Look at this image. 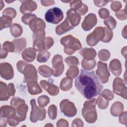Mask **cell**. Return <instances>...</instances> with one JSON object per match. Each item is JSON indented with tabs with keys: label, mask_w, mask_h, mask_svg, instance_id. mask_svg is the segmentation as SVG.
<instances>
[{
	"label": "cell",
	"mask_w": 127,
	"mask_h": 127,
	"mask_svg": "<svg viewBox=\"0 0 127 127\" xmlns=\"http://www.w3.org/2000/svg\"><path fill=\"white\" fill-rule=\"evenodd\" d=\"M96 104V99L95 98L86 101L83 104L82 115L85 121L89 124L95 123L97 119Z\"/></svg>",
	"instance_id": "7a4b0ae2"
},
{
	"label": "cell",
	"mask_w": 127,
	"mask_h": 127,
	"mask_svg": "<svg viewBox=\"0 0 127 127\" xmlns=\"http://www.w3.org/2000/svg\"><path fill=\"white\" fill-rule=\"evenodd\" d=\"M115 15L118 19L121 20H124L126 19L127 18L126 8L125 9H122L121 10H119L117 12H116Z\"/></svg>",
	"instance_id": "7dc6e473"
},
{
	"label": "cell",
	"mask_w": 127,
	"mask_h": 127,
	"mask_svg": "<svg viewBox=\"0 0 127 127\" xmlns=\"http://www.w3.org/2000/svg\"><path fill=\"white\" fill-rule=\"evenodd\" d=\"M81 65L85 70H91L96 65V61L94 59L92 60H87L83 59L81 62Z\"/></svg>",
	"instance_id": "1f68e13d"
},
{
	"label": "cell",
	"mask_w": 127,
	"mask_h": 127,
	"mask_svg": "<svg viewBox=\"0 0 127 127\" xmlns=\"http://www.w3.org/2000/svg\"><path fill=\"white\" fill-rule=\"evenodd\" d=\"M64 61L69 66L77 65L79 64L78 59L76 57L73 56H69L65 58Z\"/></svg>",
	"instance_id": "ee69618b"
},
{
	"label": "cell",
	"mask_w": 127,
	"mask_h": 127,
	"mask_svg": "<svg viewBox=\"0 0 127 127\" xmlns=\"http://www.w3.org/2000/svg\"><path fill=\"white\" fill-rule=\"evenodd\" d=\"M12 22V18L6 15H2L0 18V30L3 28L10 26Z\"/></svg>",
	"instance_id": "4dcf8cb0"
},
{
	"label": "cell",
	"mask_w": 127,
	"mask_h": 127,
	"mask_svg": "<svg viewBox=\"0 0 127 127\" xmlns=\"http://www.w3.org/2000/svg\"><path fill=\"white\" fill-rule=\"evenodd\" d=\"M110 57V53L108 50L103 49L100 50L98 53V58L103 61H107Z\"/></svg>",
	"instance_id": "b9f144b4"
},
{
	"label": "cell",
	"mask_w": 127,
	"mask_h": 127,
	"mask_svg": "<svg viewBox=\"0 0 127 127\" xmlns=\"http://www.w3.org/2000/svg\"><path fill=\"white\" fill-rule=\"evenodd\" d=\"M104 29H105V35L101 41L104 43H108L112 39L113 33L112 31L110 29H109L108 27H104Z\"/></svg>",
	"instance_id": "74e56055"
},
{
	"label": "cell",
	"mask_w": 127,
	"mask_h": 127,
	"mask_svg": "<svg viewBox=\"0 0 127 127\" xmlns=\"http://www.w3.org/2000/svg\"><path fill=\"white\" fill-rule=\"evenodd\" d=\"M73 28L74 27L66 18L61 24L57 26L56 28V33L57 34L61 35L71 29H73Z\"/></svg>",
	"instance_id": "44dd1931"
},
{
	"label": "cell",
	"mask_w": 127,
	"mask_h": 127,
	"mask_svg": "<svg viewBox=\"0 0 127 127\" xmlns=\"http://www.w3.org/2000/svg\"><path fill=\"white\" fill-rule=\"evenodd\" d=\"M82 5L81 0H73L70 3V7L71 9L76 11L79 9Z\"/></svg>",
	"instance_id": "bcb514c9"
},
{
	"label": "cell",
	"mask_w": 127,
	"mask_h": 127,
	"mask_svg": "<svg viewBox=\"0 0 127 127\" xmlns=\"http://www.w3.org/2000/svg\"><path fill=\"white\" fill-rule=\"evenodd\" d=\"M57 127H68V123L65 120L63 119H61V120H59L57 123Z\"/></svg>",
	"instance_id": "9f6ffc18"
},
{
	"label": "cell",
	"mask_w": 127,
	"mask_h": 127,
	"mask_svg": "<svg viewBox=\"0 0 127 127\" xmlns=\"http://www.w3.org/2000/svg\"><path fill=\"white\" fill-rule=\"evenodd\" d=\"M10 31L11 35L14 37L20 36L23 32V29L21 25L17 23H13L10 26Z\"/></svg>",
	"instance_id": "f546056e"
},
{
	"label": "cell",
	"mask_w": 127,
	"mask_h": 127,
	"mask_svg": "<svg viewBox=\"0 0 127 127\" xmlns=\"http://www.w3.org/2000/svg\"><path fill=\"white\" fill-rule=\"evenodd\" d=\"M38 72L41 75L45 77H49L53 74V69L46 65L39 66Z\"/></svg>",
	"instance_id": "f1b7e54d"
},
{
	"label": "cell",
	"mask_w": 127,
	"mask_h": 127,
	"mask_svg": "<svg viewBox=\"0 0 127 127\" xmlns=\"http://www.w3.org/2000/svg\"><path fill=\"white\" fill-rule=\"evenodd\" d=\"M54 41L53 39L51 37H45L43 43L42 49L43 51L47 50L51 48V47L54 45Z\"/></svg>",
	"instance_id": "8d00e7d4"
},
{
	"label": "cell",
	"mask_w": 127,
	"mask_h": 127,
	"mask_svg": "<svg viewBox=\"0 0 127 127\" xmlns=\"http://www.w3.org/2000/svg\"><path fill=\"white\" fill-rule=\"evenodd\" d=\"M27 86L29 93L32 95L42 92V90L37 82V80H30L27 82Z\"/></svg>",
	"instance_id": "603a6c76"
},
{
	"label": "cell",
	"mask_w": 127,
	"mask_h": 127,
	"mask_svg": "<svg viewBox=\"0 0 127 127\" xmlns=\"http://www.w3.org/2000/svg\"><path fill=\"white\" fill-rule=\"evenodd\" d=\"M7 54H8V52H7L3 48H1V49H0V58L1 59L5 58L6 57Z\"/></svg>",
	"instance_id": "91938a15"
},
{
	"label": "cell",
	"mask_w": 127,
	"mask_h": 127,
	"mask_svg": "<svg viewBox=\"0 0 127 127\" xmlns=\"http://www.w3.org/2000/svg\"><path fill=\"white\" fill-rule=\"evenodd\" d=\"M96 104L101 109H105L109 105V101L105 99L102 95H100L96 99Z\"/></svg>",
	"instance_id": "d6a6232c"
},
{
	"label": "cell",
	"mask_w": 127,
	"mask_h": 127,
	"mask_svg": "<svg viewBox=\"0 0 127 127\" xmlns=\"http://www.w3.org/2000/svg\"><path fill=\"white\" fill-rule=\"evenodd\" d=\"M12 43L15 47L14 52L19 53L26 48L27 41L25 38H21L19 39H14Z\"/></svg>",
	"instance_id": "484cf974"
},
{
	"label": "cell",
	"mask_w": 127,
	"mask_h": 127,
	"mask_svg": "<svg viewBox=\"0 0 127 127\" xmlns=\"http://www.w3.org/2000/svg\"><path fill=\"white\" fill-rule=\"evenodd\" d=\"M27 64V63L23 61H19L17 63L16 66L17 69L19 71V72L23 74L24 68L26 66V65Z\"/></svg>",
	"instance_id": "681fc988"
},
{
	"label": "cell",
	"mask_w": 127,
	"mask_h": 127,
	"mask_svg": "<svg viewBox=\"0 0 127 127\" xmlns=\"http://www.w3.org/2000/svg\"><path fill=\"white\" fill-rule=\"evenodd\" d=\"M2 48L8 52H14L15 47L13 43L9 41H5L2 45Z\"/></svg>",
	"instance_id": "f6af8a7d"
},
{
	"label": "cell",
	"mask_w": 127,
	"mask_h": 127,
	"mask_svg": "<svg viewBox=\"0 0 127 127\" xmlns=\"http://www.w3.org/2000/svg\"><path fill=\"white\" fill-rule=\"evenodd\" d=\"M0 10H1L3 8V7L4 6L3 1L2 0H0Z\"/></svg>",
	"instance_id": "e7e4bbea"
},
{
	"label": "cell",
	"mask_w": 127,
	"mask_h": 127,
	"mask_svg": "<svg viewBox=\"0 0 127 127\" xmlns=\"http://www.w3.org/2000/svg\"><path fill=\"white\" fill-rule=\"evenodd\" d=\"M49 118L52 120H55L57 116V108L55 105H51L49 106L48 111Z\"/></svg>",
	"instance_id": "f35d334b"
},
{
	"label": "cell",
	"mask_w": 127,
	"mask_h": 127,
	"mask_svg": "<svg viewBox=\"0 0 127 127\" xmlns=\"http://www.w3.org/2000/svg\"><path fill=\"white\" fill-rule=\"evenodd\" d=\"M36 55V50L34 48H28L25 49L22 53L23 59L28 62H33Z\"/></svg>",
	"instance_id": "cb8c5ba5"
},
{
	"label": "cell",
	"mask_w": 127,
	"mask_h": 127,
	"mask_svg": "<svg viewBox=\"0 0 127 127\" xmlns=\"http://www.w3.org/2000/svg\"><path fill=\"white\" fill-rule=\"evenodd\" d=\"M37 18V16L34 14H25L21 18L22 22L26 25H29L30 22L35 18Z\"/></svg>",
	"instance_id": "ab89813d"
},
{
	"label": "cell",
	"mask_w": 127,
	"mask_h": 127,
	"mask_svg": "<svg viewBox=\"0 0 127 127\" xmlns=\"http://www.w3.org/2000/svg\"><path fill=\"white\" fill-rule=\"evenodd\" d=\"M61 43L64 46V52L68 55H71L76 51L82 47L79 40L72 35H68L63 37L61 39Z\"/></svg>",
	"instance_id": "3957f363"
},
{
	"label": "cell",
	"mask_w": 127,
	"mask_h": 127,
	"mask_svg": "<svg viewBox=\"0 0 127 127\" xmlns=\"http://www.w3.org/2000/svg\"><path fill=\"white\" fill-rule=\"evenodd\" d=\"M30 29L33 33L44 30L46 27L45 22L40 18H36L32 20L29 24Z\"/></svg>",
	"instance_id": "d6986e66"
},
{
	"label": "cell",
	"mask_w": 127,
	"mask_h": 127,
	"mask_svg": "<svg viewBox=\"0 0 127 127\" xmlns=\"http://www.w3.org/2000/svg\"><path fill=\"white\" fill-rule=\"evenodd\" d=\"M45 30L40 31L35 33H33V48L36 50V51H42V45L43 41L45 39Z\"/></svg>",
	"instance_id": "5bb4252c"
},
{
	"label": "cell",
	"mask_w": 127,
	"mask_h": 127,
	"mask_svg": "<svg viewBox=\"0 0 127 127\" xmlns=\"http://www.w3.org/2000/svg\"><path fill=\"white\" fill-rule=\"evenodd\" d=\"M15 93V89L13 83H10L6 85L5 83L0 82V100L6 101L11 96H13Z\"/></svg>",
	"instance_id": "9c48e42d"
},
{
	"label": "cell",
	"mask_w": 127,
	"mask_h": 127,
	"mask_svg": "<svg viewBox=\"0 0 127 127\" xmlns=\"http://www.w3.org/2000/svg\"><path fill=\"white\" fill-rule=\"evenodd\" d=\"M5 1H6V2H7V3H9V2H13V1H7V0H5Z\"/></svg>",
	"instance_id": "003e7915"
},
{
	"label": "cell",
	"mask_w": 127,
	"mask_h": 127,
	"mask_svg": "<svg viewBox=\"0 0 127 127\" xmlns=\"http://www.w3.org/2000/svg\"><path fill=\"white\" fill-rule=\"evenodd\" d=\"M79 73V69L76 65L71 66L69 69L67 70L66 75L67 77H70L71 78H74L76 77Z\"/></svg>",
	"instance_id": "d590c367"
},
{
	"label": "cell",
	"mask_w": 127,
	"mask_h": 127,
	"mask_svg": "<svg viewBox=\"0 0 127 127\" xmlns=\"http://www.w3.org/2000/svg\"><path fill=\"white\" fill-rule=\"evenodd\" d=\"M88 10V6L85 4L82 3V5L81 6V7L79 9H78L76 12L79 15H82L85 14L86 13V12H87Z\"/></svg>",
	"instance_id": "f5cc1de1"
},
{
	"label": "cell",
	"mask_w": 127,
	"mask_h": 127,
	"mask_svg": "<svg viewBox=\"0 0 127 127\" xmlns=\"http://www.w3.org/2000/svg\"><path fill=\"white\" fill-rule=\"evenodd\" d=\"M52 66L53 67V75L55 77L60 76L64 70L63 57L61 55H56L52 60Z\"/></svg>",
	"instance_id": "7c38bea8"
},
{
	"label": "cell",
	"mask_w": 127,
	"mask_h": 127,
	"mask_svg": "<svg viewBox=\"0 0 127 127\" xmlns=\"http://www.w3.org/2000/svg\"><path fill=\"white\" fill-rule=\"evenodd\" d=\"M41 3L42 5L47 6L55 4L54 0H41Z\"/></svg>",
	"instance_id": "680465c9"
},
{
	"label": "cell",
	"mask_w": 127,
	"mask_h": 127,
	"mask_svg": "<svg viewBox=\"0 0 127 127\" xmlns=\"http://www.w3.org/2000/svg\"><path fill=\"white\" fill-rule=\"evenodd\" d=\"M72 127H83V123L80 119L76 118L75 119L72 123Z\"/></svg>",
	"instance_id": "11a10c76"
},
{
	"label": "cell",
	"mask_w": 127,
	"mask_h": 127,
	"mask_svg": "<svg viewBox=\"0 0 127 127\" xmlns=\"http://www.w3.org/2000/svg\"><path fill=\"white\" fill-rule=\"evenodd\" d=\"M66 18L73 27L77 26L80 23L81 19L80 15L72 9H70L67 11Z\"/></svg>",
	"instance_id": "ffe728a7"
},
{
	"label": "cell",
	"mask_w": 127,
	"mask_h": 127,
	"mask_svg": "<svg viewBox=\"0 0 127 127\" xmlns=\"http://www.w3.org/2000/svg\"><path fill=\"white\" fill-rule=\"evenodd\" d=\"M10 106L16 111V115L20 122L25 120L28 107L25 104V100L19 97L12 98L10 102Z\"/></svg>",
	"instance_id": "277c9868"
},
{
	"label": "cell",
	"mask_w": 127,
	"mask_h": 127,
	"mask_svg": "<svg viewBox=\"0 0 127 127\" xmlns=\"http://www.w3.org/2000/svg\"><path fill=\"white\" fill-rule=\"evenodd\" d=\"M0 76L5 80H10L14 76L12 66L8 63H1L0 64Z\"/></svg>",
	"instance_id": "9a60e30c"
},
{
	"label": "cell",
	"mask_w": 127,
	"mask_h": 127,
	"mask_svg": "<svg viewBox=\"0 0 127 127\" xmlns=\"http://www.w3.org/2000/svg\"><path fill=\"white\" fill-rule=\"evenodd\" d=\"M96 73L102 83L104 84L107 82L109 80L110 73L108 71L107 64L98 62Z\"/></svg>",
	"instance_id": "8fae6325"
},
{
	"label": "cell",
	"mask_w": 127,
	"mask_h": 127,
	"mask_svg": "<svg viewBox=\"0 0 127 127\" xmlns=\"http://www.w3.org/2000/svg\"><path fill=\"white\" fill-rule=\"evenodd\" d=\"M63 17L64 14L62 10L57 7L49 9L45 16L46 21L53 24H58L63 20Z\"/></svg>",
	"instance_id": "52a82bcc"
},
{
	"label": "cell",
	"mask_w": 127,
	"mask_h": 127,
	"mask_svg": "<svg viewBox=\"0 0 127 127\" xmlns=\"http://www.w3.org/2000/svg\"><path fill=\"white\" fill-rule=\"evenodd\" d=\"M97 22L96 15L94 13H89L85 17L81 26L84 31H89L96 25Z\"/></svg>",
	"instance_id": "2e32d148"
},
{
	"label": "cell",
	"mask_w": 127,
	"mask_h": 127,
	"mask_svg": "<svg viewBox=\"0 0 127 127\" xmlns=\"http://www.w3.org/2000/svg\"><path fill=\"white\" fill-rule=\"evenodd\" d=\"M126 27H127V26H125V27H124V28L123 29V31H122V35H123V37H124L125 39L127 38Z\"/></svg>",
	"instance_id": "6125c7cd"
},
{
	"label": "cell",
	"mask_w": 127,
	"mask_h": 127,
	"mask_svg": "<svg viewBox=\"0 0 127 127\" xmlns=\"http://www.w3.org/2000/svg\"><path fill=\"white\" fill-rule=\"evenodd\" d=\"M50 55V53L48 51H40L37 55V60L40 63L46 62L49 59Z\"/></svg>",
	"instance_id": "836d02e7"
},
{
	"label": "cell",
	"mask_w": 127,
	"mask_h": 127,
	"mask_svg": "<svg viewBox=\"0 0 127 127\" xmlns=\"http://www.w3.org/2000/svg\"><path fill=\"white\" fill-rule=\"evenodd\" d=\"M98 14L101 18H106L109 16V10L105 8H101L98 11Z\"/></svg>",
	"instance_id": "f907efd6"
},
{
	"label": "cell",
	"mask_w": 127,
	"mask_h": 127,
	"mask_svg": "<svg viewBox=\"0 0 127 127\" xmlns=\"http://www.w3.org/2000/svg\"><path fill=\"white\" fill-rule=\"evenodd\" d=\"M31 106V112L30 113V120L32 123H36L38 121H43L46 118V110L42 107H38L36 104L34 99L30 100Z\"/></svg>",
	"instance_id": "5b68a950"
},
{
	"label": "cell",
	"mask_w": 127,
	"mask_h": 127,
	"mask_svg": "<svg viewBox=\"0 0 127 127\" xmlns=\"http://www.w3.org/2000/svg\"><path fill=\"white\" fill-rule=\"evenodd\" d=\"M53 126V125H51V124H47V125H46L45 126Z\"/></svg>",
	"instance_id": "03108f58"
},
{
	"label": "cell",
	"mask_w": 127,
	"mask_h": 127,
	"mask_svg": "<svg viewBox=\"0 0 127 127\" xmlns=\"http://www.w3.org/2000/svg\"><path fill=\"white\" fill-rule=\"evenodd\" d=\"M79 75L75 80V86L86 99L89 100L100 94L103 87L95 75L94 71L81 69Z\"/></svg>",
	"instance_id": "6da1fadb"
},
{
	"label": "cell",
	"mask_w": 127,
	"mask_h": 127,
	"mask_svg": "<svg viewBox=\"0 0 127 127\" xmlns=\"http://www.w3.org/2000/svg\"><path fill=\"white\" fill-rule=\"evenodd\" d=\"M109 68L111 72L115 76H119L122 72V65L118 59L112 60L109 64Z\"/></svg>",
	"instance_id": "7402d4cb"
},
{
	"label": "cell",
	"mask_w": 127,
	"mask_h": 127,
	"mask_svg": "<svg viewBox=\"0 0 127 127\" xmlns=\"http://www.w3.org/2000/svg\"><path fill=\"white\" fill-rule=\"evenodd\" d=\"M113 89L115 94L127 99V87L121 78L116 77L114 79L113 83Z\"/></svg>",
	"instance_id": "30bf717a"
},
{
	"label": "cell",
	"mask_w": 127,
	"mask_h": 127,
	"mask_svg": "<svg viewBox=\"0 0 127 127\" xmlns=\"http://www.w3.org/2000/svg\"><path fill=\"white\" fill-rule=\"evenodd\" d=\"M22 4L20 7V11L22 14H28L29 13L37 8V4L35 1L26 0H21Z\"/></svg>",
	"instance_id": "e0dca14e"
},
{
	"label": "cell",
	"mask_w": 127,
	"mask_h": 127,
	"mask_svg": "<svg viewBox=\"0 0 127 127\" xmlns=\"http://www.w3.org/2000/svg\"><path fill=\"white\" fill-rule=\"evenodd\" d=\"M109 1L106 0H94V3L97 6L102 7L105 6Z\"/></svg>",
	"instance_id": "6f0895ef"
},
{
	"label": "cell",
	"mask_w": 127,
	"mask_h": 127,
	"mask_svg": "<svg viewBox=\"0 0 127 127\" xmlns=\"http://www.w3.org/2000/svg\"><path fill=\"white\" fill-rule=\"evenodd\" d=\"M119 122L122 124L126 125L127 124V112H122L119 115Z\"/></svg>",
	"instance_id": "db71d44e"
},
{
	"label": "cell",
	"mask_w": 127,
	"mask_h": 127,
	"mask_svg": "<svg viewBox=\"0 0 127 127\" xmlns=\"http://www.w3.org/2000/svg\"><path fill=\"white\" fill-rule=\"evenodd\" d=\"M121 7L122 4L121 2L119 1H114L111 4V9L115 12L118 11L121 9Z\"/></svg>",
	"instance_id": "816d5d0a"
},
{
	"label": "cell",
	"mask_w": 127,
	"mask_h": 127,
	"mask_svg": "<svg viewBox=\"0 0 127 127\" xmlns=\"http://www.w3.org/2000/svg\"><path fill=\"white\" fill-rule=\"evenodd\" d=\"M2 15H6L13 19L15 18L16 15V11L13 8L8 7L3 11Z\"/></svg>",
	"instance_id": "7bdbcfd3"
},
{
	"label": "cell",
	"mask_w": 127,
	"mask_h": 127,
	"mask_svg": "<svg viewBox=\"0 0 127 127\" xmlns=\"http://www.w3.org/2000/svg\"><path fill=\"white\" fill-rule=\"evenodd\" d=\"M123 110L124 106L121 102L119 101L114 103L110 108L111 114L115 117L119 116V115L123 112Z\"/></svg>",
	"instance_id": "4316f807"
},
{
	"label": "cell",
	"mask_w": 127,
	"mask_h": 127,
	"mask_svg": "<svg viewBox=\"0 0 127 127\" xmlns=\"http://www.w3.org/2000/svg\"><path fill=\"white\" fill-rule=\"evenodd\" d=\"M7 122L6 118L0 117V126L1 127H4L6 126Z\"/></svg>",
	"instance_id": "94428289"
},
{
	"label": "cell",
	"mask_w": 127,
	"mask_h": 127,
	"mask_svg": "<svg viewBox=\"0 0 127 127\" xmlns=\"http://www.w3.org/2000/svg\"><path fill=\"white\" fill-rule=\"evenodd\" d=\"M105 35L104 27H97L94 30L86 37V43L90 46H95L100 41H102Z\"/></svg>",
	"instance_id": "8992f818"
},
{
	"label": "cell",
	"mask_w": 127,
	"mask_h": 127,
	"mask_svg": "<svg viewBox=\"0 0 127 127\" xmlns=\"http://www.w3.org/2000/svg\"><path fill=\"white\" fill-rule=\"evenodd\" d=\"M37 102L40 107H44L49 103L50 98L46 95H41L38 97Z\"/></svg>",
	"instance_id": "60d3db41"
},
{
	"label": "cell",
	"mask_w": 127,
	"mask_h": 127,
	"mask_svg": "<svg viewBox=\"0 0 127 127\" xmlns=\"http://www.w3.org/2000/svg\"><path fill=\"white\" fill-rule=\"evenodd\" d=\"M73 80L71 78L69 77H65L64 78L60 83V88L63 91H68L70 90L72 86Z\"/></svg>",
	"instance_id": "83f0119b"
},
{
	"label": "cell",
	"mask_w": 127,
	"mask_h": 127,
	"mask_svg": "<svg viewBox=\"0 0 127 127\" xmlns=\"http://www.w3.org/2000/svg\"><path fill=\"white\" fill-rule=\"evenodd\" d=\"M23 74L24 75L23 80L24 82H27L30 80H37L38 79L37 70L33 64H27Z\"/></svg>",
	"instance_id": "4fadbf2b"
},
{
	"label": "cell",
	"mask_w": 127,
	"mask_h": 127,
	"mask_svg": "<svg viewBox=\"0 0 127 127\" xmlns=\"http://www.w3.org/2000/svg\"><path fill=\"white\" fill-rule=\"evenodd\" d=\"M104 23L106 26H107V27L111 30L115 29L117 25L116 21L112 16H109L107 18H106L104 21Z\"/></svg>",
	"instance_id": "e575fe53"
},
{
	"label": "cell",
	"mask_w": 127,
	"mask_h": 127,
	"mask_svg": "<svg viewBox=\"0 0 127 127\" xmlns=\"http://www.w3.org/2000/svg\"><path fill=\"white\" fill-rule=\"evenodd\" d=\"M126 51H127V47H125L124 48H123L122 50V55H123L124 53H125V56H126Z\"/></svg>",
	"instance_id": "be15d7a7"
},
{
	"label": "cell",
	"mask_w": 127,
	"mask_h": 127,
	"mask_svg": "<svg viewBox=\"0 0 127 127\" xmlns=\"http://www.w3.org/2000/svg\"><path fill=\"white\" fill-rule=\"evenodd\" d=\"M60 106L61 112L66 117H73L77 113V109L74 103L68 99L62 100Z\"/></svg>",
	"instance_id": "ba28073f"
},
{
	"label": "cell",
	"mask_w": 127,
	"mask_h": 127,
	"mask_svg": "<svg viewBox=\"0 0 127 127\" xmlns=\"http://www.w3.org/2000/svg\"><path fill=\"white\" fill-rule=\"evenodd\" d=\"M40 85L45 90L52 96H56L59 94V88L52 83L48 82L45 80H42L40 82Z\"/></svg>",
	"instance_id": "ac0fdd59"
},
{
	"label": "cell",
	"mask_w": 127,
	"mask_h": 127,
	"mask_svg": "<svg viewBox=\"0 0 127 127\" xmlns=\"http://www.w3.org/2000/svg\"><path fill=\"white\" fill-rule=\"evenodd\" d=\"M101 95L103 97H104L105 99H106L108 101L112 100L114 96L113 92L109 89H104L102 92V93Z\"/></svg>",
	"instance_id": "c3c4849f"
},
{
	"label": "cell",
	"mask_w": 127,
	"mask_h": 127,
	"mask_svg": "<svg viewBox=\"0 0 127 127\" xmlns=\"http://www.w3.org/2000/svg\"><path fill=\"white\" fill-rule=\"evenodd\" d=\"M80 54L87 60H94L96 56V52L93 48H84L80 52Z\"/></svg>",
	"instance_id": "d4e9b609"
}]
</instances>
